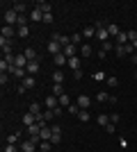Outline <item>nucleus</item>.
<instances>
[{
  "label": "nucleus",
  "mask_w": 137,
  "mask_h": 152,
  "mask_svg": "<svg viewBox=\"0 0 137 152\" xmlns=\"http://www.w3.org/2000/svg\"><path fill=\"white\" fill-rule=\"evenodd\" d=\"M34 84H37L34 75H25V77H23V82H21V86H19V91H21V93H25V91L34 89Z\"/></svg>",
  "instance_id": "f257e3e1"
},
{
  "label": "nucleus",
  "mask_w": 137,
  "mask_h": 152,
  "mask_svg": "<svg viewBox=\"0 0 137 152\" xmlns=\"http://www.w3.org/2000/svg\"><path fill=\"white\" fill-rule=\"evenodd\" d=\"M16 23H19V14L14 12V9H7L5 12V25H16Z\"/></svg>",
  "instance_id": "f03ea898"
},
{
  "label": "nucleus",
  "mask_w": 137,
  "mask_h": 152,
  "mask_svg": "<svg viewBox=\"0 0 137 152\" xmlns=\"http://www.w3.org/2000/svg\"><path fill=\"white\" fill-rule=\"evenodd\" d=\"M96 39L101 41V43L110 41V32H107V25H103V27H96Z\"/></svg>",
  "instance_id": "7ed1b4c3"
},
{
  "label": "nucleus",
  "mask_w": 137,
  "mask_h": 152,
  "mask_svg": "<svg viewBox=\"0 0 137 152\" xmlns=\"http://www.w3.org/2000/svg\"><path fill=\"white\" fill-rule=\"evenodd\" d=\"M53 61H55L57 70H62V66H69V59H66V55H64V52H59V55H55V57H53Z\"/></svg>",
  "instance_id": "20e7f679"
},
{
  "label": "nucleus",
  "mask_w": 137,
  "mask_h": 152,
  "mask_svg": "<svg viewBox=\"0 0 137 152\" xmlns=\"http://www.w3.org/2000/svg\"><path fill=\"white\" fill-rule=\"evenodd\" d=\"M21 152H34V148H37V143L34 141H30V139H23L21 141Z\"/></svg>",
  "instance_id": "39448f33"
},
{
  "label": "nucleus",
  "mask_w": 137,
  "mask_h": 152,
  "mask_svg": "<svg viewBox=\"0 0 137 152\" xmlns=\"http://www.w3.org/2000/svg\"><path fill=\"white\" fill-rule=\"evenodd\" d=\"M46 48H48V52H50L53 57H55V55H59V52H62V45H59V41H48V45H46Z\"/></svg>",
  "instance_id": "423d86ee"
},
{
  "label": "nucleus",
  "mask_w": 137,
  "mask_h": 152,
  "mask_svg": "<svg viewBox=\"0 0 137 152\" xmlns=\"http://www.w3.org/2000/svg\"><path fill=\"white\" fill-rule=\"evenodd\" d=\"M44 104H46V109H55V107H59V98L57 95H48V98H44Z\"/></svg>",
  "instance_id": "0eeeda50"
},
{
  "label": "nucleus",
  "mask_w": 137,
  "mask_h": 152,
  "mask_svg": "<svg viewBox=\"0 0 137 152\" xmlns=\"http://www.w3.org/2000/svg\"><path fill=\"white\" fill-rule=\"evenodd\" d=\"M39 68H41V64H39V59H34V61H30L27 64V75H37V73H39Z\"/></svg>",
  "instance_id": "6e6552de"
},
{
  "label": "nucleus",
  "mask_w": 137,
  "mask_h": 152,
  "mask_svg": "<svg viewBox=\"0 0 137 152\" xmlns=\"http://www.w3.org/2000/svg\"><path fill=\"white\" fill-rule=\"evenodd\" d=\"M0 48H2V52H5V55H9V52H12V39L0 37Z\"/></svg>",
  "instance_id": "1a4fd4ad"
},
{
  "label": "nucleus",
  "mask_w": 137,
  "mask_h": 152,
  "mask_svg": "<svg viewBox=\"0 0 137 152\" xmlns=\"http://www.w3.org/2000/svg\"><path fill=\"white\" fill-rule=\"evenodd\" d=\"M30 18H32L34 23H44V12H41L39 7H34V9H32V14H30Z\"/></svg>",
  "instance_id": "9d476101"
},
{
  "label": "nucleus",
  "mask_w": 137,
  "mask_h": 152,
  "mask_svg": "<svg viewBox=\"0 0 137 152\" xmlns=\"http://www.w3.org/2000/svg\"><path fill=\"white\" fill-rule=\"evenodd\" d=\"M91 100H89V95H78V107L80 109H89Z\"/></svg>",
  "instance_id": "9b49d317"
},
{
  "label": "nucleus",
  "mask_w": 137,
  "mask_h": 152,
  "mask_svg": "<svg viewBox=\"0 0 137 152\" xmlns=\"http://www.w3.org/2000/svg\"><path fill=\"white\" fill-rule=\"evenodd\" d=\"M23 55L27 57V61H34V59H39V55H37V50H34V48H25V50H23Z\"/></svg>",
  "instance_id": "f8f14e48"
},
{
  "label": "nucleus",
  "mask_w": 137,
  "mask_h": 152,
  "mask_svg": "<svg viewBox=\"0 0 137 152\" xmlns=\"http://www.w3.org/2000/svg\"><path fill=\"white\" fill-rule=\"evenodd\" d=\"M34 123H37V116L27 111V114L23 116V125H25V127H30V125H34Z\"/></svg>",
  "instance_id": "ddd939ff"
},
{
  "label": "nucleus",
  "mask_w": 137,
  "mask_h": 152,
  "mask_svg": "<svg viewBox=\"0 0 137 152\" xmlns=\"http://www.w3.org/2000/svg\"><path fill=\"white\" fill-rule=\"evenodd\" d=\"M14 34H19V32L14 30L12 25H2V37H5V39H12Z\"/></svg>",
  "instance_id": "4468645a"
},
{
  "label": "nucleus",
  "mask_w": 137,
  "mask_h": 152,
  "mask_svg": "<svg viewBox=\"0 0 137 152\" xmlns=\"http://www.w3.org/2000/svg\"><path fill=\"white\" fill-rule=\"evenodd\" d=\"M27 111H30V114H34V116H37V118H39V116L44 114V111H41V104H39V102H32V104H30V109H27Z\"/></svg>",
  "instance_id": "2eb2a0df"
},
{
  "label": "nucleus",
  "mask_w": 137,
  "mask_h": 152,
  "mask_svg": "<svg viewBox=\"0 0 137 152\" xmlns=\"http://www.w3.org/2000/svg\"><path fill=\"white\" fill-rule=\"evenodd\" d=\"M62 141V129L59 127H53V139H50V143L55 145V143H59Z\"/></svg>",
  "instance_id": "dca6fc26"
},
{
  "label": "nucleus",
  "mask_w": 137,
  "mask_h": 152,
  "mask_svg": "<svg viewBox=\"0 0 137 152\" xmlns=\"http://www.w3.org/2000/svg\"><path fill=\"white\" fill-rule=\"evenodd\" d=\"M62 52H64L66 55V59H71V57H76V45H64V48H62Z\"/></svg>",
  "instance_id": "f3484780"
},
{
  "label": "nucleus",
  "mask_w": 137,
  "mask_h": 152,
  "mask_svg": "<svg viewBox=\"0 0 137 152\" xmlns=\"http://www.w3.org/2000/svg\"><path fill=\"white\" fill-rule=\"evenodd\" d=\"M53 139V127H41V141H50Z\"/></svg>",
  "instance_id": "a211bd4d"
},
{
  "label": "nucleus",
  "mask_w": 137,
  "mask_h": 152,
  "mask_svg": "<svg viewBox=\"0 0 137 152\" xmlns=\"http://www.w3.org/2000/svg\"><path fill=\"white\" fill-rule=\"evenodd\" d=\"M82 37H85V39H91V37H96V27H94V25H87L85 30H82Z\"/></svg>",
  "instance_id": "6ab92c4d"
},
{
  "label": "nucleus",
  "mask_w": 137,
  "mask_h": 152,
  "mask_svg": "<svg viewBox=\"0 0 137 152\" xmlns=\"http://www.w3.org/2000/svg\"><path fill=\"white\" fill-rule=\"evenodd\" d=\"M14 12L19 14V16H25V2H14V7H12Z\"/></svg>",
  "instance_id": "aec40b11"
},
{
  "label": "nucleus",
  "mask_w": 137,
  "mask_h": 152,
  "mask_svg": "<svg viewBox=\"0 0 137 152\" xmlns=\"http://www.w3.org/2000/svg\"><path fill=\"white\" fill-rule=\"evenodd\" d=\"M96 121H98V125H110V114H98L96 116Z\"/></svg>",
  "instance_id": "412c9836"
},
{
  "label": "nucleus",
  "mask_w": 137,
  "mask_h": 152,
  "mask_svg": "<svg viewBox=\"0 0 137 152\" xmlns=\"http://www.w3.org/2000/svg\"><path fill=\"white\" fill-rule=\"evenodd\" d=\"M128 41L133 48H137V30H128Z\"/></svg>",
  "instance_id": "4be33fe9"
},
{
  "label": "nucleus",
  "mask_w": 137,
  "mask_h": 152,
  "mask_svg": "<svg viewBox=\"0 0 137 152\" xmlns=\"http://www.w3.org/2000/svg\"><path fill=\"white\" fill-rule=\"evenodd\" d=\"M82 32H76V34H71V45H78V43H82Z\"/></svg>",
  "instance_id": "5701e85b"
},
{
  "label": "nucleus",
  "mask_w": 137,
  "mask_h": 152,
  "mask_svg": "<svg viewBox=\"0 0 137 152\" xmlns=\"http://www.w3.org/2000/svg\"><path fill=\"white\" fill-rule=\"evenodd\" d=\"M117 45H128V32H121L117 37Z\"/></svg>",
  "instance_id": "b1692460"
},
{
  "label": "nucleus",
  "mask_w": 137,
  "mask_h": 152,
  "mask_svg": "<svg viewBox=\"0 0 137 152\" xmlns=\"http://www.w3.org/2000/svg\"><path fill=\"white\" fill-rule=\"evenodd\" d=\"M91 45L89 43H82V48H80V55H82V57H91Z\"/></svg>",
  "instance_id": "393cba45"
},
{
  "label": "nucleus",
  "mask_w": 137,
  "mask_h": 152,
  "mask_svg": "<svg viewBox=\"0 0 137 152\" xmlns=\"http://www.w3.org/2000/svg\"><path fill=\"white\" fill-rule=\"evenodd\" d=\"M69 68L76 73V70H80V61H78V57H71L69 59Z\"/></svg>",
  "instance_id": "a878e982"
},
{
  "label": "nucleus",
  "mask_w": 137,
  "mask_h": 152,
  "mask_svg": "<svg viewBox=\"0 0 137 152\" xmlns=\"http://www.w3.org/2000/svg\"><path fill=\"white\" fill-rule=\"evenodd\" d=\"M107 32H110V37H114V39H117L119 34H121V30H119V25H114V23H112V25H107Z\"/></svg>",
  "instance_id": "bb28decb"
},
{
  "label": "nucleus",
  "mask_w": 137,
  "mask_h": 152,
  "mask_svg": "<svg viewBox=\"0 0 137 152\" xmlns=\"http://www.w3.org/2000/svg\"><path fill=\"white\" fill-rule=\"evenodd\" d=\"M53 82L62 84V82H64V73H62V70H55V73H53Z\"/></svg>",
  "instance_id": "cd10ccee"
},
{
  "label": "nucleus",
  "mask_w": 137,
  "mask_h": 152,
  "mask_svg": "<svg viewBox=\"0 0 137 152\" xmlns=\"http://www.w3.org/2000/svg\"><path fill=\"white\" fill-rule=\"evenodd\" d=\"M78 118H80V121H82V123H87V121H89V118H91V114H89V111H87V109H80V111H78Z\"/></svg>",
  "instance_id": "c85d7f7f"
},
{
  "label": "nucleus",
  "mask_w": 137,
  "mask_h": 152,
  "mask_svg": "<svg viewBox=\"0 0 137 152\" xmlns=\"http://www.w3.org/2000/svg\"><path fill=\"white\" fill-rule=\"evenodd\" d=\"M96 100L98 102H110V93H107V91H101V93H96Z\"/></svg>",
  "instance_id": "c756f323"
},
{
  "label": "nucleus",
  "mask_w": 137,
  "mask_h": 152,
  "mask_svg": "<svg viewBox=\"0 0 137 152\" xmlns=\"http://www.w3.org/2000/svg\"><path fill=\"white\" fill-rule=\"evenodd\" d=\"M59 107H71V98H69V95H59Z\"/></svg>",
  "instance_id": "7c9ffc66"
},
{
  "label": "nucleus",
  "mask_w": 137,
  "mask_h": 152,
  "mask_svg": "<svg viewBox=\"0 0 137 152\" xmlns=\"http://www.w3.org/2000/svg\"><path fill=\"white\" fill-rule=\"evenodd\" d=\"M105 82H107V86H110V89H117V86H119V80H117L114 75H110L107 80H105Z\"/></svg>",
  "instance_id": "2f4dec72"
},
{
  "label": "nucleus",
  "mask_w": 137,
  "mask_h": 152,
  "mask_svg": "<svg viewBox=\"0 0 137 152\" xmlns=\"http://www.w3.org/2000/svg\"><path fill=\"white\" fill-rule=\"evenodd\" d=\"M114 52H117V57H126V55H128V48H126V45H117Z\"/></svg>",
  "instance_id": "473e14b6"
},
{
  "label": "nucleus",
  "mask_w": 137,
  "mask_h": 152,
  "mask_svg": "<svg viewBox=\"0 0 137 152\" xmlns=\"http://www.w3.org/2000/svg\"><path fill=\"white\" fill-rule=\"evenodd\" d=\"M53 95H64V86H62V84H53Z\"/></svg>",
  "instance_id": "72a5a7b5"
},
{
  "label": "nucleus",
  "mask_w": 137,
  "mask_h": 152,
  "mask_svg": "<svg viewBox=\"0 0 137 152\" xmlns=\"http://www.w3.org/2000/svg\"><path fill=\"white\" fill-rule=\"evenodd\" d=\"M37 7H39V9H41L44 14H50V9H53V5H50V2H39Z\"/></svg>",
  "instance_id": "f704fd0d"
},
{
  "label": "nucleus",
  "mask_w": 137,
  "mask_h": 152,
  "mask_svg": "<svg viewBox=\"0 0 137 152\" xmlns=\"http://www.w3.org/2000/svg\"><path fill=\"white\" fill-rule=\"evenodd\" d=\"M16 32H19V37H21V39H27V34H30V27H27V25H25V27H16Z\"/></svg>",
  "instance_id": "c9c22d12"
},
{
  "label": "nucleus",
  "mask_w": 137,
  "mask_h": 152,
  "mask_svg": "<svg viewBox=\"0 0 137 152\" xmlns=\"http://www.w3.org/2000/svg\"><path fill=\"white\" fill-rule=\"evenodd\" d=\"M112 48H117V43H112V41H105V43H101V50H105V52H110Z\"/></svg>",
  "instance_id": "e433bc0d"
},
{
  "label": "nucleus",
  "mask_w": 137,
  "mask_h": 152,
  "mask_svg": "<svg viewBox=\"0 0 137 152\" xmlns=\"http://www.w3.org/2000/svg\"><path fill=\"white\" fill-rule=\"evenodd\" d=\"M19 139H21V134H9V136H7V143L16 145V143H19Z\"/></svg>",
  "instance_id": "4c0bfd02"
},
{
  "label": "nucleus",
  "mask_w": 137,
  "mask_h": 152,
  "mask_svg": "<svg viewBox=\"0 0 137 152\" xmlns=\"http://www.w3.org/2000/svg\"><path fill=\"white\" fill-rule=\"evenodd\" d=\"M39 145H41V152H50V148H53V143H50V141H41Z\"/></svg>",
  "instance_id": "58836bf2"
},
{
  "label": "nucleus",
  "mask_w": 137,
  "mask_h": 152,
  "mask_svg": "<svg viewBox=\"0 0 137 152\" xmlns=\"http://www.w3.org/2000/svg\"><path fill=\"white\" fill-rule=\"evenodd\" d=\"M66 111H69V114H76V116H78L80 107H78V104H71V107H66Z\"/></svg>",
  "instance_id": "ea45409f"
},
{
  "label": "nucleus",
  "mask_w": 137,
  "mask_h": 152,
  "mask_svg": "<svg viewBox=\"0 0 137 152\" xmlns=\"http://www.w3.org/2000/svg\"><path fill=\"white\" fill-rule=\"evenodd\" d=\"M21 148H16V145H12V143H7L5 145V152H19Z\"/></svg>",
  "instance_id": "a19ab883"
},
{
  "label": "nucleus",
  "mask_w": 137,
  "mask_h": 152,
  "mask_svg": "<svg viewBox=\"0 0 137 152\" xmlns=\"http://www.w3.org/2000/svg\"><path fill=\"white\" fill-rule=\"evenodd\" d=\"M7 82H9V73H2V75H0V84H2V86H5Z\"/></svg>",
  "instance_id": "79ce46f5"
},
{
  "label": "nucleus",
  "mask_w": 137,
  "mask_h": 152,
  "mask_svg": "<svg viewBox=\"0 0 137 152\" xmlns=\"http://www.w3.org/2000/svg\"><path fill=\"white\" fill-rule=\"evenodd\" d=\"M94 80H96V82H103V80H107V77H105L103 73H94Z\"/></svg>",
  "instance_id": "37998d69"
},
{
  "label": "nucleus",
  "mask_w": 137,
  "mask_h": 152,
  "mask_svg": "<svg viewBox=\"0 0 137 152\" xmlns=\"http://www.w3.org/2000/svg\"><path fill=\"white\" fill-rule=\"evenodd\" d=\"M105 132H110V134H114V123H110V125H105Z\"/></svg>",
  "instance_id": "c03bdc74"
},
{
  "label": "nucleus",
  "mask_w": 137,
  "mask_h": 152,
  "mask_svg": "<svg viewBox=\"0 0 137 152\" xmlns=\"http://www.w3.org/2000/svg\"><path fill=\"white\" fill-rule=\"evenodd\" d=\"M44 23H53V14H44Z\"/></svg>",
  "instance_id": "a18cd8bd"
},
{
  "label": "nucleus",
  "mask_w": 137,
  "mask_h": 152,
  "mask_svg": "<svg viewBox=\"0 0 137 152\" xmlns=\"http://www.w3.org/2000/svg\"><path fill=\"white\" fill-rule=\"evenodd\" d=\"M62 109H64V107H55V109H53V114H55V116H62Z\"/></svg>",
  "instance_id": "49530a36"
},
{
  "label": "nucleus",
  "mask_w": 137,
  "mask_h": 152,
  "mask_svg": "<svg viewBox=\"0 0 137 152\" xmlns=\"http://www.w3.org/2000/svg\"><path fill=\"white\" fill-rule=\"evenodd\" d=\"M110 123H114V125H117V123H119V116H117V114H112V116H110Z\"/></svg>",
  "instance_id": "de8ad7c7"
},
{
  "label": "nucleus",
  "mask_w": 137,
  "mask_h": 152,
  "mask_svg": "<svg viewBox=\"0 0 137 152\" xmlns=\"http://www.w3.org/2000/svg\"><path fill=\"white\" fill-rule=\"evenodd\" d=\"M133 64H137V52H133Z\"/></svg>",
  "instance_id": "09e8293b"
}]
</instances>
